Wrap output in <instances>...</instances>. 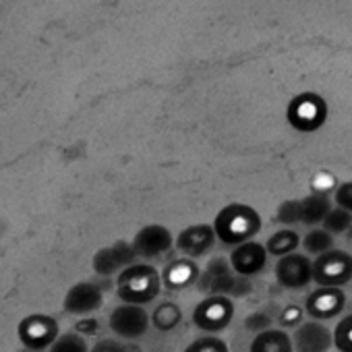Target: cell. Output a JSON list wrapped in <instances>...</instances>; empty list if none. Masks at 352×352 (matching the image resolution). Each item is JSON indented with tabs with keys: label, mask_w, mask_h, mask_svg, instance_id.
Masks as SVG:
<instances>
[{
	"label": "cell",
	"mask_w": 352,
	"mask_h": 352,
	"mask_svg": "<svg viewBox=\"0 0 352 352\" xmlns=\"http://www.w3.org/2000/svg\"><path fill=\"white\" fill-rule=\"evenodd\" d=\"M286 120L292 129L300 133H315L327 120V104L317 94H300L292 98L286 108Z\"/></svg>",
	"instance_id": "5b68a950"
},
{
	"label": "cell",
	"mask_w": 352,
	"mask_h": 352,
	"mask_svg": "<svg viewBox=\"0 0 352 352\" xmlns=\"http://www.w3.org/2000/svg\"><path fill=\"white\" fill-rule=\"evenodd\" d=\"M21 352H32V350H21Z\"/></svg>",
	"instance_id": "836d02e7"
},
{
	"label": "cell",
	"mask_w": 352,
	"mask_h": 352,
	"mask_svg": "<svg viewBox=\"0 0 352 352\" xmlns=\"http://www.w3.org/2000/svg\"><path fill=\"white\" fill-rule=\"evenodd\" d=\"M98 329H100V321L94 319V317H81L77 321V325H75V331L81 333V336H85V338L98 333Z\"/></svg>",
	"instance_id": "1f68e13d"
},
{
	"label": "cell",
	"mask_w": 352,
	"mask_h": 352,
	"mask_svg": "<svg viewBox=\"0 0 352 352\" xmlns=\"http://www.w3.org/2000/svg\"><path fill=\"white\" fill-rule=\"evenodd\" d=\"M276 280L286 290H302L313 282V261L302 253L284 255L276 263Z\"/></svg>",
	"instance_id": "7c38bea8"
},
{
	"label": "cell",
	"mask_w": 352,
	"mask_h": 352,
	"mask_svg": "<svg viewBox=\"0 0 352 352\" xmlns=\"http://www.w3.org/2000/svg\"><path fill=\"white\" fill-rule=\"evenodd\" d=\"M149 321L157 331H172L183 323V309L172 300H164L153 309Z\"/></svg>",
	"instance_id": "ffe728a7"
},
{
	"label": "cell",
	"mask_w": 352,
	"mask_h": 352,
	"mask_svg": "<svg viewBox=\"0 0 352 352\" xmlns=\"http://www.w3.org/2000/svg\"><path fill=\"white\" fill-rule=\"evenodd\" d=\"M216 232L212 224H193L187 226L179 239H176V249H179L189 259H199L208 255L216 245Z\"/></svg>",
	"instance_id": "e0dca14e"
},
{
	"label": "cell",
	"mask_w": 352,
	"mask_h": 352,
	"mask_svg": "<svg viewBox=\"0 0 352 352\" xmlns=\"http://www.w3.org/2000/svg\"><path fill=\"white\" fill-rule=\"evenodd\" d=\"M292 346L296 352H329L333 346V336L323 321L311 319L294 327Z\"/></svg>",
	"instance_id": "9a60e30c"
},
{
	"label": "cell",
	"mask_w": 352,
	"mask_h": 352,
	"mask_svg": "<svg viewBox=\"0 0 352 352\" xmlns=\"http://www.w3.org/2000/svg\"><path fill=\"white\" fill-rule=\"evenodd\" d=\"M302 317H305V309L298 307V305H286L280 313H278V323L282 329L286 327H298L302 323Z\"/></svg>",
	"instance_id": "f1b7e54d"
},
{
	"label": "cell",
	"mask_w": 352,
	"mask_h": 352,
	"mask_svg": "<svg viewBox=\"0 0 352 352\" xmlns=\"http://www.w3.org/2000/svg\"><path fill=\"white\" fill-rule=\"evenodd\" d=\"M104 305V288L98 282H77L73 284L63 300V309L69 315L75 317H89L91 313H96L100 307Z\"/></svg>",
	"instance_id": "8fae6325"
},
{
	"label": "cell",
	"mask_w": 352,
	"mask_h": 352,
	"mask_svg": "<svg viewBox=\"0 0 352 352\" xmlns=\"http://www.w3.org/2000/svg\"><path fill=\"white\" fill-rule=\"evenodd\" d=\"M162 290L160 272L151 263H133L116 278V294L129 305H149Z\"/></svg>",
	"instance_id": "3957f363"
},
{
	"label": "cell",
	"mask_w": 352,
	"mask_h": 352,
	"mask_svg": "<svg viewBox=\"0 0 352 352\" xmlns=\"http://www.w3.org/2000/svg\"><path fill=\"white\" fill-rule=\"evenodd\" d=\"M331 210V197L325 193H311L302 199H288L280 204L276 212V220L284 226L305 224L317 226Z\"/></svg>",
	"instance_id": "277c9868"
},
{
	"label": "cell",
	"mask_w": 352,
	"mask_h": 352,
	"mask_svg": "<svg viewBox=\"0 0 352 352\" xmlns=\"http://www.w3.org/2000/svg\"><path fill=\"white\" fill-rule=\"evenodd\" d=\"M108 325L120 340L133 342V340L143 338L149 331L151 321H149V313L145 311V307L122 302L110 313Z\"/></svg>",
	"instance_id": "9c48e42d"
},
{
	"label": "cell",
	"mask_w": 352,
	"mask_h": 352,
	"mask_svg": "<svg viewBox=\"0 0 352 352\" xmlns=\"http://www.w3.org/2000/svg\"><path fill=\"white\" fill-rule=\"evenodd\" d=\"M331 336H333V346L340 352H352V313L340 319Z\"/></svg>",
	"instance_id": "484cf974"
},
{
	"label": "cell",
	"mask_w": 352,
	"mask_h": 352,
	"mask_svg": "<svg viewBox=\"0 0 352 352\" xmlns=\"http://www.w3.org/2000/svg\"><path fill=\"white\" fill-rule=\"evenodd\" d=\"M346 307V294L342 288L319 286L305 300V313L315 321H327L338 317Z\"/></svg>",
	"instance_id": "5bb4252c"
},
{
	"label": "cell",
	"mask_w": 352,
	"mask_h": 352,
	"mask_svg": "<svg viewBox=\"0 0 352 352\" xmlns=\"http://www.w3.org/2000/svg\"><path fill=\"white\" fill-rule=\"evenodd\" d=\"M300 247V236L298 232L294 230H278L274 232L267 243H265V251L267 255H274V257H284V255H290V253H296V249Z\"/></svg>",
	"instance_id": "44dd1931"
},
{
	"label": "cell",
	"mask_w": 352,
	"mask_h": 352,
	"mask_svg": "<svg viewBox=\"0 0 352 352\" xmlns=\"http://www.w3.org/2000/svg\"><path fill=\"white\" fill-rule=\"evenodd\" d=\"M331 187H336V176H331V174H327V172H321V174H317L315 179H313V189H315V193H325V195H329V189Z\"/></svg>",
	"instance_id": "4dcf8cb0"
},
{
	"label": "cell",
	"mask_w": 352,
	"mask_h": 352,
	"mask_svg": "<svg viewBox=\"0 0 352 352\" xmlns=\"http://www.w3.org/2000/svg\"><path fill=\"white\" fill-rule=\"evenodd\" d=\"M234 300L228 296H206L193 311V323L206 333L224 331L234 319Z\"/></svg>",
	"instance_id": "52a82bcc"
},
{
	"label": "cell",
	"mask_w": 352,
	"mask_h": 352,
	"mask_svg": "<svg viewBox=\"0 0 352 352\" xmlns=\"http://www.w3.org/2000/svg\"><path fill=\"white\" fill-rule=\"evenodd\" d=\"M302 243V249L307 255H323L331 249H336V236L329 234L327 230L323 228H315V230H309L305 234V239L300 241Z\"/></svg>",
	"instance_id": "7402d4cb"
},
{
	"label": "cell",
	"mask_w": 352,
	"mask_h": 352,
	"mask_svg": "<svg viewBox=\"0 0 352 352\" xmlns=\"http://www.w3.org/2000/svg\"><path fill=\"white\" fill-rule=\"evenodd\" d=\"M216 239L222 245L239 247L247 241H253L261 230V216L255 208L247 204H228L224 206L214 220Z\"/></svg>",
	"instance_id": "6da1fadb"
},
{
	"label": "cell",
	"mask_w": 352,
	"mask_h": 352,
	"mask_svg": "<svg viewBox=\"0 0 352 352\" xmlns=\"http://www.w3.org/2000/svg\"><path fill=\"white\" fill-rule=\"evenodd\" d=\"M350 224H352V214L350 212H346V210H342V208H331L329 210V214L323 218V222H321V226H323V230H327L329 234H333V236H338V234H344L348 228H350Z\"/></svg>",
	"instance_id": "cb8c5ba5"
},
{
	"label": "cell",
	"mask_w": 352,
	"mask_h": 352,
	"mask_svg": "<svg viewBox=\"0 0 352 352\" xmlns=\"http://www.w3.org/2000/svg\"><path fill=\"white\" fill-rule=\"evenodd\" d=\"M313 282L329 288H342L352 282V255L342 249H331L317 255L313 261Z\"/></svg>",
	"instance_id": "8992f818"
},
{
	"label": "cell",
	"mask_w": 352,
	"mask_h": 352,
	"mask_svg": "<svg viewBox=\"0 0 352 352\" xmlns=\"http://www.w3.org/2000/svg\"><path fill=\"white\" fill-rule=\"evenodd\" d=\"M274 321H276V315L272 313V309H259L245 319V329L253 331V333H261V331L270 329L274 325Z\"/></svg>",
	"instance_id": "4316f807"
},
{
	"label": "cell",
	"mask_w": 352,
	"mask_h": 352,
	"mask_svg": "<svg viewBox=\"0 0 352 352\" xmlns=\"http://www.w3.org/2000/svg\"><path fill=\"white\" fill-rule=\"evenodd\" d=\"M333 199H336V206H338V208H342V210H346V212L352 214V181L342 183V185L336 189Z\"/></svg>",
	"instance_id": "f546056e"
},
{
	"label": "cell",
	"mask_w": 352,
	"mask_h": 352,
	"mask_svg": "<svg viewBox=\"0 0 352 352\" xmlns=\"http://www.w3.org/2000/svg\"><path fill=\"white\" fill-rule=\"evenodd\" d=\"M139 259H157L174 247L172 232L164 224H147L131 241Z\"/></svg>",
	"instance_id": "4fadbf2b"
},
{
	"label": "cell",
	"mask_w": 352,
	"mask_h": 352,
	"mask_svg": "<svg viewBox=\"0 0 352 352\" xmlns=\"http://www.w3.org/2000/svg\"><path fill=\"white\" fill-rule=\"evenodd\" d=\"M197 290L206 296H228V298H245L253 292L251 278L239 276L226 257H212L208 265L201 270L197 280Z\"/></svg>",
	"instance_id": "7a4b0ae2"
},
{
	"label": "cell",
	"mask_w": 352,
	"mask_h": 352,
	"mask_svg": "<svg viewBox=\"0 0 352 352\" xmlns=\"http://www.w3.org/2000/svg\"><path fill=\"white\" fill-rule=\"evenodd\" d=\"M48 352H89V344L85 336L73 329V331L58 333V338L52 342Z\"/></svg>",
	"instance_id": "603a6c76"
},
{
	"label": "cell",
	"mask_w": 352,
	"mask_h": 352,
	"mask_svg": "<svg viewBox=\"0 0 352 352\" xmlns=\"http://www.w3.org/2000/svg\"><path fill=\"white\" fill-rule=\"evenodd\" d=\"M199 274H201V270L195 263V259L179 257V259H172L170 263H166V267L162 270L160 278H162V286L166 290L181 292L185 288L195 286L197 280H199Z\"/></svg>",
	"instance_id": "ac0fdd59"
},
{
	"label": "cell",
	"mask_w": 352,
	"mask_h": 352,
	"mask_svg": "<svg viewBox=\"0 0 352 352\" xmlns=\"http://www.w3.org/2000/svg\"><path fill=\"white\" fill-rule=\"evenodd\" d=\"M58 321L52 315L46 313H32L19 321L17 336L25 350L42 352L52 346V342L58 338Z\"/></svg>",
	"instance_id": "ba28073f"
},
{
	"label": "cell",
	"mask_w": 352,
	"mask_h": 352,
	"mask_svg": "<svg viewBox=\"0 0 352 352\" xmlns=\"http://www.w3.org/2000/svg\"><path fill=\"white\" fill-rule=\"evenodd\" d=\"M267 251H265V245L257 243V241H247L239 247L232 249L228 261L232 265V270L239 274V276H245V278H253V276H259L265 265H267Z\"/></svg>",
	"instance_id": "2e32d148"
},
{
	"label": "cell",
	"mask_w": 352,
	"mask_h": 352,
	"mask_svg": "<svg viewBox=\"0 0 352 352\" xmlns=\"http://www.w3.org/2000/svg\"><path fill=\"white\" fill-rule=\"evenodd\" d=\"M249 352H294V346L286 329L270 327L261 333H255L249 346Z\"/></svg>",
	"instance_id": "d6986e66"
},
{
	"label": "cell",
	"mask_w": 352,
	"mask_h": 352,
	"mask_svg": "<svg viewBox=\"0 0 352 352\" xmlns=\"http://www.w3.org/2000/svg\"><path fill=\"white\" fill-rule=\"evenodd\" d=\"M89 352H141L139 346L126 342V340H116V338H102L98 340Z\"/></svg>",
	"instance_id": "83f0119b"
},
{
	"label": "cell",
	"mask_w": 352,
	"mask_h": 352,
	"mask_svg": "<svg viewBox=\"0 0 352 352\" xmlns=\"http://www.w3.org/2000/svg\"><path fill=\"white\" fill-rule=\"evenodd\" d=\"M344 234H346V239H348V243H352V224H350V228H348V230H346Z\"/></svg>",
	"instance_id": "d6a6232c"
},
{
	"label": "cell",
	"mask_w": 352,
	"mask_h": 352,
	"mask_svg": "<svg viewBox=\"0 0 352 352\" xmlns=\"http://www.w3.org/2000/svg\"><path fill=\"white\" fill-rule=\"evenodd\" d=\"M137 259L139 257H137L131 241H116V243L96 251V255L91 259V267L98 276L110 278V276L120 274L129 265L137 263Z\"/></svg>",
	"instance_id": "30bf717a"
},
{
	"label": "cell",
	"mask_w": 352,
	"mask_h": 352,
	"mask_svg": "<svg viewBox=\"0 0 352 352\" xmlns=\"http://www.w3.org/2000/svg\"><path fill=\"white\" fill-rule=\"evenodd\" d=\"M183 352H230L228 350V344L214 336V333H208V336H201L197 340H193Z\"/></svg>",
	"instance_id": "d4e9b609"
}]
</instances>
